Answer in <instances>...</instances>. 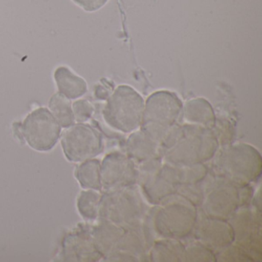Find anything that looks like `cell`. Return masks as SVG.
Masks as SVG:
<instances>
[{"instance_id": "obj_1", "label": "cell", "mask_w": 262, "mask_h": 262, "mask_svg": "<svg viewBox=\"0 0 262 262\" xmlns=\"http://www.w3.org/2000/svg\"><path fill=\"white\" fill-rule=\"evenodd\" d=\"M219 142L209 128L187 124L174 126L159 145L167 163L176 168L204 164L217 151Z\"/></svg>"}, {"instance_id": "obj_2", "label": "cell", "mask_w": 262, "mask_h": 262, "mask_svg": "<svg viewBox=\"0 0 262 262\" xmlns=\"http://www.w3.org/2000/svg\"><path fill=\"white\" fill-rule=\"evenodd\" d=\"M214 168L217 176L238 185H249L260 177L261 156L249 144H234L222 148L217 153Z\"/></svg>"}, {"instance_id": "obj_3", "label": "cell", "mask_w": 262, "mask_h": 262, "mask_svg": "<svg viewBox=\"0 0 262 262\" xmlns=\"http://www.w3.org/2000/svg\"><path fill=\"white\" fill-rule=\"evenodd\" d=\"M198 217L192 202L182 196L171 197L153 212L151 227L160 237L179 240L194 231Z\"/></svg>"}, {"instance_id": "obj_4", "label": "cell", "mask_w": 262, "mask_h": 262, "mask_svg": "<svg viewBox=\"0 0 262 262\" xmlns=\"http://www.w3.org/2000/svg\"><path fill=\"white\" fill-rule=\"evenodd\" d=\"M249 191V185H238L217 176L205 185L202 202L204 214L229 220L248 202L251 196Z\"/></svg>"}, {"instance_id": "obj_5", "label": "cell", "mask_w": 262, "mask_h": 262, "mask_svg": "<svg viewBox=\"0 0 262 262\" xmlns=\"http://www.w3.org/2000/svg\"><path fill=\"white\" fill-rule=\"evenodd\" d=\"M182 101L169 91H158L145 102L141 129L160 145L176 125L182 113Z\"/></svg>"}, {"instance_id": "obj_6", "label": "cell", "mask_w": 262, "mask_h": 262, "mask_svg": "<svg viewBox=\"0 0 262 262\" xmlns=\"http://www.w3.org/2000/svg\"><path fill=\"white\" fill-rule=\"evenodd\" d=\"M144 108L142 96L131 86L122 85L108 97L102 114L111 128L130 133L141 127Z\"/></svg>"}, {"instance_id": "obj_7", "label": "cell", "mask_w": 262, "mask_h": 262, "mask_svg": "<svg viewBox=\"0 0 262 262\" xmlns=\"http://www.w3.org/2000/svg\"><path fill=\"white\" fill-rule=\"evenodd\" d=\"M145 208L137 187L132 185L106 191L101 197L99 216L119 226L129 228L142 222Z\"/></svg>"}, {"instance_id": "obj_8", "label": "cell", "mask_w": 262, "mask_h": 262, "mask_svg": "<svg viewBox=\"0 0 262 262\" xmlns=\"http://www.w3.org/2000/svg\"><path fill=\"white\" fill-rule=\"evenodd\" d=\"M139 165L137 182L148 202L159 205L178 192L180 185L179 168L162 163L159 156Z\"/></svg>"}, {"instance_id": "obj_9", "label": "cell", "mask_w": 262, "mask_h": 262, "mask_svg": "<svg viewBox=\"0 0 262 262\" xmlns=\"http://www.w3.org/2000/svg\"><path fill=\"white\" fill-rule=\"evenodd\" d=\"M61 144L66 157L73 162L94 159L103 148L101 135L93 127L83 123L68 127L62 133Z\"/></svg>"}, {"instance_id": "obj_10", "label": "cell", "mask_w": 262, "mask_h": 262, "mask_svg": "<svg viewBox=\"0 0 262 262\" xmlns=\"http://www.w3.org/2000/svg\"><path fill=\"white\" fill-rule=\"evenodd\" d=\"M22 133L32 148L47 151L57 143L61 126L51 112L46 108H39L26 118L22 125Z\"/></svg>"}, {"instance_id": "obj_11", "label": "cell", "mask_w": 262, "mask_h": 262, "mask_svg": "<svg viewBox=\"0 0 262 262\" xmlns=\"http://www.w3.org/2000/svg\"><path fill=\"white\" fill-rule=\"evenodd\" d=\"M136 162L126 155L113 152L107 155L101 164L102 188L106 191L134 185L137 182Z\"/></svg>"}, {"instance_id": "obj_12", "label": "cell", "mask_w": 262, "mask_h": 262, "mask_svg": "<svg viewBox=\"0 0 262 262\" xmlns=\"http://www.w3.org/2000/svg\"><path fill=\"white\" fill-rule=\"evenodd\" d=\"M236 245L245 248L254 258H261L260 216L248 208L237 210L229 219Z\"/></svg>"}, {"instance_id": "obj_13", "label": "cell", "mask_w": 262, "mask_h": 262, "mask_svg": "<svg viewBox=\"0 0 262 262\" xmlns=\"http://www.w3.org/2000/svg\"><path fill=\"white\" fill-rule=\"evenodd\" d=\"M194 231L197 241L214 252L222 251L234 242L232 226L229 222L223 219L204 214L200 219L198 217Z\"/></svg>"}, {"instance_id": "obj_14", "label": "cell", "mask_w": 262, "mask_h": 262, "mask_svg": "<svg viewBox=\"0 0 262 262\" xmlns=\"http://www.w3.org/2000/svg\"><path fill=\"white\" fill-rule=\"evenodd\" d=\"M63 254L66 260L96 261L102 256L98 251L91 234L78 233L66 239Z\"/></svg>"}, {"instance_id": "obj_15", "label": "cell", "mask_w": 262, "mask_h": 262, "mask_svg": "<svg viewBox=\"0 0 262 262\" xmlns=\"http://www.w3.org/2000/svg\"><path fill=\"white\" fill-rule=\"evenodd\" d=\"M125 231V228L104 219L93 228L92 237L102 257L108 258L114 254Z\"/></svg>"}, {"instance_id": "obj_16", "label": "cell", "mask_w": 262, "mask_h": 262, "mask_svg": "<svg viewBox=\"0 0 262 262\" xmlns=\"http://www.w3.org/2000/svg\"><path fill=\"white\" fill-rule=\"evenodd\" d=\"M127 156L139 164L159 156V145L151 136L142 131L132 133L126 142Z\"/></svg>"}, {"instance_id": "obj_17", "label": "cell", "mask_w": 262, "mask_h": 262, "mask_svg": "<svg viewBox=\"0 0 262 262\" xmlns=\"http://www.w3.org/2000/svg\"><path fill=\"white\" fill-rule=\"evenodd\" d=\"M184 118L188 124L212 128L215 123V116L211 104L203 98L191 99L182 108Z\"/></svg>"}, {"instance_id": "obj_18", "label": "cell", "mask_w": 262, "mask_h": 262, "mask_svg": "<svg viewBox=\"0 0 262 262\" xmlns=\"http://www.w3.org/2000/svg\"><path fill=\"white\" fill-rule=\"evenodd\" d=\"M54 78L59 93L69 99L80 98L87 92L85 81L72 73L67 67H60L56 69Z\"/></svg>"}, {"instance_id": "obj_19", "label": "cell", "mask_w": 262, "mask_h": 262, "mask_svg": "<svg viewBox=\"0 0 262 262\" xmlns=\"http://www.w3.org/2000/svg\"><path fill=\"white\" fill-rule=\"evenodd\" d=\"M185 248L179 239L164 238L156 241L149 251L152 261H185Z\"/></svg>"}, {"instance_id": "obj_20", "label": "cell", "mask_w": 262, "mask_h": 262, "mask_svg": "<svg viewBox=\"0 0 262 262\" xmlns=\"http://www.w3.org/2000/svg\"><path fill=\"white\" fill-rule=\"evenodd\" d=\"M75 176L81 186L85 189L101 191V163L98 159L84 161L76 168Z\"/></svg>"}, {"instance_id": "obj_21", "label": "cell", "mask_w": 262, "mask_h": 262, "mask_svg": "<svg viewBox=\"0 0 262 262\" xmlns=\"http://www.w3.org/2000/svg\"><path fill=\"white\" fill-rule=\"evenodd\" d=\"M49 107L52 114L61 127L68 128L73 125L74 116L71 102L68 98L60 93H56L50 99Z\"/></svg>"}, {"instance_id": "obj_22", "label": "cell", "mask_w": 262, "mask_h": 262, "mask_svg": "<svg viewBox=\"0 0 262 262\" xmlns=\"http://www.w3.org/2000/svg\"><path fill=\"white\" fill-rule=\"evenodd\" d=\"M101 197L96 190L82 191L77 199V208L82 217L89 220H94L99 216Z\"/></svg>"}, {"instance_id": "obj_23", "label": "cell", "mask_w": 262, "mask_h": 262, "mask_svg": "<svg viewBox=\"0 0 262 262\" xmlns=\"http://www.w3.org/2000/svg\"><path fill=\"white\" fill-rule=\"evenodd\" d=\"M185 261H217V257L212 250L196 241L185 247Z\"/></svg>"}, {"instance_id": "obj_24", "label": "cell", "mask_w": 262, "mask_h": 262, "mask_svg": "<svg viewBox=\"0 0 262 262\" xmlns=\"http://www.w3.org/2000/svg\"><path fill=\"white\" fill-rule=\"evenodd\" d=\"M219 252V257H216L221 261H255L248 251L236 244H231Z\"/></svg>"}, {"instance_id": "obj_25", "label": "cell", "mask_w": 262, "mask_h": 262, "mask_svg": "<svg viewBox=\"0 0 262 262\" xmlns=\"http://www.w3.org/2000/svg\"><path fill=\"white\" fill-rule=\"evenodd\" d=\"M72 108H73L75 120L79 123H82L89 120L94 111L93 105L85 99L76 101L73 103Z\"/></svg>"}, {"instance_id": "obj_26", "label": "cell", "mask_w": 262, "mask_h": 262, "mask_svg": "<svg viewBox=\"0 0 262 262\" xmlns=\"http://www.w3.org/2000/svg\"><path fill=\"white\" fill-rule=\"evenodd\" d=\"M75 4L86 12H95L100 10L108 0H73Z\"/></svg>"}]
</instances>
